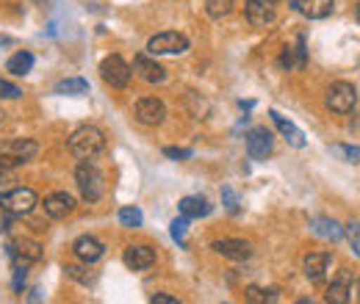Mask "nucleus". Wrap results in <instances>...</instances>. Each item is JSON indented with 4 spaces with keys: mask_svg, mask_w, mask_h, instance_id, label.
Returning a JSON list of instances; mask_svg holds the SVG:
<instances>
[{
    "mask_svg": "<svg viewBox=\"0 0 360 304\" xmlns=\"http://www.w3.org/2000/svg\"><path fill=\"white\" fill-rule=\"evenodd\" d=\"M103 150H105V136L94 125H84L70 136V152L78 161H94Z\"/></svg>",
    "mask_w": 360,
    "mask_h": 304,
    "instance_id": "1",
    "label": "nucleus"
},
{
    "mask_svg": "<svg viewBox=\"0 0 360 304\" xmlns=\"http://www.w3.org/2000/svg\"><path fill=\"white\" fill-rule=\"evenodd\" d=\"M39 155V144L34 138H11L3 144L0 150V169L3 172H11V169H20L25 166L28 161H34Z\"/></svg>",
    "mask_w": 360,
    "mask_h": 304,
    "instance_id": "2",
    "label": "nucleus"
},
{
    "mask_svg": "<svg viewBox=\"0 0 360 304\" xmlns=\"http://www.w3.org/2000/svg\"><path fill=\"white\" fill-rule=\"evenodd\" d=\"M75 185H78V191L86 202H97L105 194V177L91 161H81L75 166Z\"/></svg>",
    "mask_w": 360,
    "mask_h": 304,
    "instance_id": "3",
    "label": "nucleus"
},
{
    "mask_svg": "<svg viewBox=\"0 0 360 304\" xmlns=\"http://www.w3.org/2000/svg\"><path fill=\"white\" fill-rule=\"evenodd\" d=\"M39 205L37 191L31 188H11V191H0V211L6 216H28L34 208Z\"/></svg>",
    "mask_w": 360,
    "mask_h": 304,
    "instance_id": "4",
    "label": "nucleus"
},
{
    "mask_svg": "<svg viewBox=\"0 0 360 304\" xmlns=\"http://www.w3.org/2000/svg\"><path fill=\"white\" fill-rule=\"evenodd\" d=\"M324 105L333 114H349L358 105V88L352 84H347V81H335L324 91Z\"/></svg>",
    "mask_w": 360,
    "mask_h": 304,
    "instance_id": "5",
    "label": "nucleus"
},
{
    "mask_svg": "<svg viewBox=\"0 0 360 304\" xmlns=\"http://www.w3.org/2000/svg\"><path fill=\"white\" fill-rule=\"evenodd\" d=\"M100 78L111 88H128L131 78H134V67L122 55H108L100 64Z\"/></svg>",
    "mask_w": 360,
    "mask_h": 304,
    "instance_id": "6",
    "label": "nucleus"
},
{
    "mask_svg": "<svg viewBox=\"0 0 360 304\" xmlns=\"http://www.w3.org/2000/svg\"><path fill=\"white\" fill-rule=\"evenodd\" d=\"M188 50V37L178 34V31H164V34H155L150 42H147V53L150 55H180Z\"/></svg>",
    "mask_w": 360,
    "mask_h": 304,
    "instance_id": "7",
    "label": "nucleus"
},
{
    "mask_svg": "<svg viewBox=\"0 0 360 304\" xmlns=\"http://www.w3.org/2000/svg\"><path fill=\"white\" fill-rule=\"evenodd\" d=\"M42 255H45L42 246L31 238H17L8 244V258L14 263V268H28V265L42 260Z\"/></svg>",
    "mask_w": 360,
    "mask_h": 304,
    "instance_id": "8",
    "label": "nucleus"
},
{
    "mask_svg": "<svg viewBox=\"0 0 360 304\" xmlns=\"http://www.w3.org/2000/svg\"><path fill=\"white\" fill-rule=\"evenodd\" d=\"M134 117L139 125L155 128V125H161V122L167 119V105H164L158 97H141V100H136Z\"/></svg>",
    "mask_w": 360,
    "mask_h": 304,
    "instance_id": "9",
    "label": "nucleus"
},
{
    "mask_svg": "<svg viewBox=\"0 0 360 304\" xmlns=\"http://www.w3.org/2000/svg\"><path fill=\"white\" fill-rule=\"evenodd\" d=\"M134 72L144 84H164L167 81V70L155 61V55L150 53H139L134 58Z\"/></svg>",
    "mask_w": 360,
    "mask_h": 304,
    "instance_id": "10",
    "label": "nucleus"
},
{
    "mask_svg": "<svg viewBox=\"0 0 360 304\" xmlns=\"http://www.w3.org/2000/svg\"><path fill=\"white\" fill-rule=\"evenodd\" d=\"M244 14L252 28L274 25V3L271 0H244Z\"/></svg>",
    "mask_w": 360,
    "mask_h": 304,
    "instance_id": "11",
    "label": "nucleus"
},
{
    "mask_svg": "<svg viewBox=\"0 0 360 304\" xmlns=\"http://www.w3.org/2000/svg\"><path fill=\"white\" fill-rule=\"evenodd\" d=\"M217 255H222L227 260H250L252 258V244L250 241H241V238H222V241H214L211 246Z\"/></svg>",
    "mask_w": 360,
    "mask_h": 304,
    "instance_id": "12",
    "label": "nucleus"
},
{
    "mask_svg": "<svg viewBox=\"0 0 360 304\" xmlns=\"http://www.w3.org/2000/svg\"><path fill=\"white\" fill-rule=\"evenodd\" d=\"M271 144H274V138L266 128H252L247 133V152L252 161H266L271 155Z\"/></svg>",
    "mask_w": 360,
    "mask_h": 304,
    "instance_id": "13",
    "label": "nucleus"
},
{
    "mask_svg": "<svg viewBox=\"0 0 360 304\" xmlns=\"http://www.w3.org/2000/svg\"><path fill=\"white\" fill-rule=\"evenodd\" d=\"M330 260H333V255H330V252H308V255H305V260H302V271H305V277H308L314 285L324 282L327 268H330Z\"/></svg>",
    "mask_w": 360,
    "mask_h": 304,
    "instance_id": "14",
    "label": "nucleus"
},
{
    "mask_svg": "<svg viewBox=\"0 0 360 304\" xmlns=\"http://www.w3.org/2000/svg\"><path fill=\"white\" fill-rule=\"evenodd\" d=\"M291 8L308 20H324L333 14L335 0H291Z\"/></svg>",
    "mask_w": 360,
    "mask_h": 304,
    "instance_id": "15",
    "label": "nucleus"
},
{
    "mask_svg": "<svg viewBox=\"0 0 360 304\" xmlns=\"http://www.w3.org/2000/svg\"><path fill=\"white\" fill-rule=\"evenodd\" d=\"M75 211V197L67 191H53L50 197H45V213L50 218H67Z\"/></svg>",
    "mask_w": 360,
    "mask_h": 304,
    "instance_id": "16",
    "label": "nucleus"
},
{
    "mask_svg": "<svg viewBox=\"0 0 360 304\" xmlns=\"http://www.w3.org/2000/svg\"><path fill=\"white\" fill-rule=\"evenodd\" d=\"M72 252H75L78 260H84L86 265H91V263H97L105 255V246H103L94 235H81V238L72 244Z\"/></svg>",
    "mask_w": 360,
    "mask_h": 304,
    "instance_id": "17",
    "label": "nucleus"
},
{
    "mask_svg": "<svg viewBox=\"0 0 360 304\" xmlns=\"http://www.w3.org/2000/svg\"><path fill=\"white\" fill-rule=\"evenodd\" d=\"M122 263L131 271H147L155 263V249L153 246H128L122 255Z\"/></svg>",
    "mask_w": 360,
    "mask_h": 304,
    "instance_id": "18",
    "label": "nucleus"
},
{
    "mask_svg": "<svg viewBox=\"0 0 360 304\" xmlns=\"http://www.w3.org/2000/svg\"><path fill=\"white\" fill-rule=\"evenodd\" d=\"M269 117H271V122L277 125V131L283 133V138H285L291 147H297V150H302V147H305V133L300 131L294 122H288V119H285L280 111H274V108L269 111Z\"/></svg>",
    "mask_w": 360,
    "mask_h": 304,
    "instance_id": "19",
    "label": "nucleus"
},
{
    "mask_svg": "<svg viewBox=\"0 0 360 304\" xmlns=\"http://www.w3.org/2000/svg\"><path fill=\"white\" fill-rule=\"evenodd\" d=\"M349 288H352V274L344 268V271L333 279V285L327 288V296H324V299L330 304H347L349 302Z\"/></svg>",
    "mask_w": 360,
    "mask_h": 304,
    "instance_id": "20",
    "label": "nucleus"
},
{
    "mask_svg": "<svg viewBox=\"0 0 360 304\" xmlns=\"http://www.w3.org/2000/svg\"><path fill=\"white\" fill-rule=\"evenodd\" d=\"M311 230H314L319 238H324V241H333V244H338V241L344 238V227H341L335 218H327V216L311 218Z\"/></svg>",
    "mask_w": 360,
    "mask_h": 304,
    "instance_id": "21",
    "label": "nucleus"
},
{
    "mask_svg": "<svg viewBox=\"0 0 360 304\" xmlns=\"http://www.w3.org/2000/svg\"><path fill=\"white\" fill-rule=\"evenodd\" d=\"M178 208L186 218H205L211 211H214V208H211V202H208L205 197H183Z\"/></svg>",
    "mask_w": 360,
    "mask_h": 304,
    "instance_id": "22",
    "label": "nucleus"
},
{
    "mask_svg": "<svg viewBox=\"0 0 360 304\" xmlns=\"http://www.w3.org/2000/svg\"><path fill=\"white\" fill-rule=\"evenodd\" d=\"M6 70H8L11 75H17V78L28 75V72L34 70V53H28V50H20V53H14V55L6 61Z\"/></svg>",
    "mask_w": 360,
    "mask_h": 304,
    "instance_id": "23",
    "label": "nucleus"
},
{
    "mask_svg": "<svg viewBox=\"0 0 360 304\" xmlns=\"http://www.w3.org/2000/svg\"><path fill=\"white\" fill-rule=\"evenodd\" d=\"M89 84L84 78H67V81H58L56 84V94H70V97H78V94H86Z\"/></svg>",
    "mask_w": 360,
    "mask_h": 304,
    "instance_id": "24",
    "label": "nucleus"
},
{
    "mask_svg": "<svg viewBox=\"0 0 360 304\" xmlns=\"http://www.w3.org/2000/svg\"><path fill=\"white\" fill-rule=\"evenodd\" d=\"M233 6H236V0H205V14L211 20H222L233 11Z\"/></svg>",
    "mask_w": 360,
    "mask_h": 304,
    "instance_id": "25",
    "label": "nucleus"
},
{
    "mask_svg": "<svg viewBox=\"0 0 360 304\" xmlns=\"http://www.w3.org/2000/svg\"><path fill=\"white\" fill-rule=\"evenodd\" d=\"M186 103H188V108H191L194 119H205V117H208V111H211V105H208L200 94H194V91H188V94H186Z\"/></svg>",
    "mask_w": 360,
    "mask_h": 304,
    "instance_id": "26",
    "label": "nucleus"
},
{
    "mask_svg": "<svg viewBox=\"0 0 360 304\" xmlns=\"http://www.w3.org/2000/svg\"><path fill=\"white\" fill-rule=\"evenodd\" d=\"M117 218H120V224L122 227H141V221H144V216H141V211L139 208H134V205H128V208H120V213H117Z\"/></svg>",
    "mask_w": 360,
    "mask_h": 304,
    "instance_id": "27",
    "label": "nucleus"
},
{
    "mask_svg": "<svg viewBox=\"0 0 360 304\" xmlns=\"http://www.w3.org/2000/svg\"><path fill=\"white\" fill-rule=\"evenodd\" d=\"M247 302H252V304H264V302H277L280 296H277V291H264V288H247Z\"/></svg>",
    "mask_w": 360,
    "mask_h": 304,
    "instance_id": "28",
    "label": "nucleus"
},
{
    "mask_svg": "<svg viewBox=\"0 0 360 304\" xmlns=\"http://www.w3.org/2000/svg\"><path fill=\"white\" fill-rule=\"evenodd\" d=\"M330 150H333V155L344 158L347 164H360V147H349V144H335V147H330Z\"/></svg>",
    "mask_w": 360,
    "mask_h": 304,
    "instance_id": "29",
    "label": "nucleus"
},
{
    "mask_svg": "<svg viewBox=\"0 0 360 304\" xmlns=\"http://www.w3.org/2000/svg\"><path fill=\"white\" fill-rule=\"evenodd\" d=\"M188 221H191V218H186L183 213H180V218H175V221L169 224V232H172V238L178 241L183 249L188 246V244H186V230H188Z\"/></svg>",
    "mask_w": 360,
    "mask_h": 304,
    "instance_id": "30",
    "label": "nucleus"
},
{
    "mask_svg": "<svg viewBox=\"0 0 360 304\" xmlns=\"http://www.w3.org/2000/svg\"><path fill=\"white\" fill-rule=\"evenodd\" d=\"M344 235L349 238V246H352V252L360 258V221H349L347 227H344Z\"/></svg>",
    "mask_w": 360,
    "mask_h": 304,
    "instance_id": "31",
    "label": "nucleus"
},
{
    "mask_svg": "<svg viewBox=\"0 0 360 304\" xmlns=\"http://www.w3.org/2000/svg\"><path fill=\"white\" fill-rule=\"evenodd\" d=\"M67 277L75 279V282H81V285H91V282H94V274H89V271L81 268V265H67Z\"/></svg>",
    "mask_w": 360,
    "mask_h": 304,
    "instance_id": "32",
    "label": "nucleus"
},
{
    "mask_svg": "<svg viewBox=\"0 0 360 304\" xmlns=\"http://www.w3.org/2000/svg\"><path fill=\"white\" fill-rule=\"evenodd\" d=\"M222 205L227 208V213H233V216H238V211H241V208H238V197H236V191H233L230 185L222 188Z\"/></svg>",
    "mask_w": 360,
    "mask_h": 304,
    "instance_id": "33",
    "label": "nucleus"
},
{
    "mask_svg": "<svg viewBox=\"0 0 360 304\" xmlns=\"http://www.w3.org/2000/svg\"><path fill=\"white\" fill-rule=\"evenodd\" d=\"M17 97H22V88L17 84H11V81L0 78V100H17Z\"/></svg>",
    "mask_w": 360,
    "mask_h": 304,
    "instance_id": "34",
    "label": "nucleus"
},
{
    "mask_svg": "<svg viewBox=\"0 0 360 304\" xmlns=\"http://www.w3.org/2000/svg\"><path fill=\"white\" fill-rule=\"evenodd\" d=\"M164 155L172 158V161H188L194 155V150H186V147H164Z\"/></svg>",
    "mask_w": 360,
    "mask_h": 304,
    "instance_id": "35",
    "label": "nucleus"
},
{
    "mask_svg": "<svg viewBox=\"0 0 360 304\" xmlns=\"http://www.w3.org/2000/svg\"><path fill=\"white\" fill-rule=\"evenodd\" d=\"M280 67H283V70H291V67H294V53H291V47H283V53H280Z\"/></svg>",
    "mask_w": 360,
    "mask_h": 304,
    "instance_id": "36",
    "label": "nucleus"
},
{
    "mask_svg": "<svg viewBox=\"0 0 360 304\" xmlns=\"http://www.w3.org/2000/svg\"><path fill=\"white\" fill-rule=\"evenodd\" d=\"M297 67L305 70V37L297 39Z\"/></svg>",
    "mask_w": 360,
    "mask_h": 304,
    "instance_id": "37",
    "label": "nucleus"
},
{
    "mask_svg": "<svg viewBox=\"0 0 360 304\" xmlns=\"http://www.w3.org/2000/svg\"><path fill=\"white\" fill-rule=\"evenodd\" d=\"M11 285H14L17 293L25 288V268H14V282H11Z\"/></svg>",
    "mask_w": 360,
    "mask_h": 304,
    "instance_id": "38",
    "label": "nucleus"
},
{
    "mask_svg": "<svg viewBox=\"0 0 360 304\" xmlns=\"http://www.w3.org/2000/svg\"><path fill=\"white\" fill-rule=\"evenodd\" d=\"M150 302L153 304H178V299H175V296H169V293H153V296H150Z\"/></svg>",
    "mask_w": 360,
    "mask_h": 304,
    "instance_id": "39",
    "label": "nucleus"
},
{
    "mask_svg": "<svg viewBox=\"0 0 360 304\" xmlns=\"http://www.w3.org/2000/svg\"><path fill=\"white\" fill-rule=\"evenodd\" d=\"M349 299H355V302H360V277L352 282V288H349Z\"/></svg>",
    "mask_w": 360,
    "mask_h": 304,
    "instance_id": "40",
    "label": "nucleus"
},
{
    "mask_svg": "<svg viewBox=\"0 0 360 304\" xmlns=\"http://www.w3.org/2000/svg\"><path fill=\"white\" fill-rule=\"evenodd\" d=\"M355 20L360 22V3H358V8H355Z\"/></svg>",
    "mask_w": 360,
    "mask_h": 304,
    "instance_id": "41",
    "label": "nucleus"
},
{
    "mask_svg": "<svg viewBox=\"0 0 360 304\" xmlns=\"http://www.w3.org/2000/svg\"><path fill=\"white\" fill-rule=\"evenodd\" d=\"M0 44H8V39H0Z\"/></svg>",
    "mask_w": 360,
    "mask_h": 304,
    "instance_id": "42",
    "label": "nucleus"
},
{
    "mask_svg": "<svg viewBox=\"0 0 360 304\" xmlns=\"http://www.w3.org/2000/svg\"><path fill=\"white\" fill-rule=\"evenodd\" d=\"M3 117H6V114H3V111H0V122H3Z\"/></svg>",
    "mask_w": 360,
    "mask_h": 304,
    "instance_id": "43",
    "label": "nucleus"
},
{
    "mask_svg": "<svg viewBox=\"0 0 360 304\" xmlns=\"http://www.w3.org/2000/svg\"><path fill=\"white\" fill-rule=\"evenodd\" d=\"M271 3H277V0H271Z\"/></svg>",
    "mask_w": 360,
    "mask_h": 304,
    "instance_id": "44",
    "label": "nucleus"
}]
</instances>
